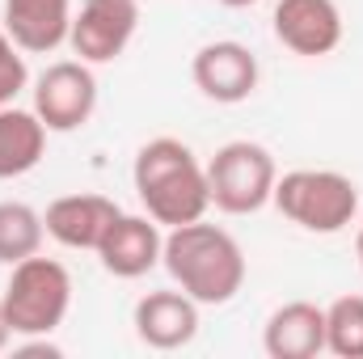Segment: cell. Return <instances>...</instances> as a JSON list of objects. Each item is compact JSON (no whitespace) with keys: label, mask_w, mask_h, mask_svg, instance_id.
Instances as JSON below:
<instances>
[{"label":"cell","mask_w":363,"mask_h":359,"mask_svg":"<svg viewBox=\"0 0 363 359\" xmlns=\"http://www.w3.org/2000/svg\"><path fill=\"white\" fill-rule=\"evenodd\" d=\"M135 194L144 203V211L157 224H190L203 220V211L211 207V190H207V165H199V157L174 140V136H157L135 153Z\"/></svg>","instance_id":"cell-1"},{"label":"cell","mask_w":363,"mask_h":359,"mask_svg":"<svg viewBox=\"0 0 363 359\" xmlns=\"http://www.w3.org/2000/svg\"><path fill=\"white\" fill-rule=\"evenodd\" d=\"M161 263L174 275V283L199 304H228L245 283V254L233 241V233L203 220L169 228Z\"/></svg>","instance_id":"cell-2"},{"label":"cell","mask_w":363,"mask_h":359,"mask_svg":"<svg viewBox=\"0 0 363 359\" xmlns=\"http://www.w3.org/2000/svg\"><path fill=\"white\" fill-rule=\"evenodd\" d=\"M0 309H4V321L13 334L47 338L64 326V317L72 309V275L55 258L30 254L13 267L4 296H0Z\"/></svg>","instance_id":"cell-3"},{"label":"cell","mask_w":363,"mask_h":359,"mask_svg":"<svg viewBox=\"0 0 363 359\" xmlns=\"http://www.w3.org/2000/svg\"><path fill=\"white\" fill-rule=\"evenodd\" d=\"M271 203L304 233H342L359 211V186L338 170H291L274 178Z\"/></svg>","instance_id":"cell-4"},{"label":"cell","mask_w":363,"mask_h":359,"mask_svg":"<svg viewBox=\"0 0 363 359\" xmlns=\"http://www.w3.org/2000/svg\"><path fill=\"white\" fill-rule=\"evenodd\" d=\"M274 157L254 140H233L207 161V190L211 203L228 216H254L274 194Z\"/></svg>","instance_id":"cell-5"},{"label":"cell","mask_w":363,"mask_h":359,"mask_svg":"<svg viewBox=\"0 0 363 359\" xmlns=\"http://www.w3.org/2000/svg\"><path fill=\"white\" fill-rule=\"evenodd\" d=\"M97 110V81L85 60H60L34 81V114L47 131H77Z\"/></svg>","instance_id":"cell-6"},{"label":"cell","mask_w":363,"mask_h":359,"mask_svg":"<svg viewBox=\"0 0 363 359\" xmlns=\"http://www.w3.org/2000/svg\"><path fill=\"white\" fill-rule=\"evenodd\" d=\"M140 26V0H85L72 13L68 43L85 64H110L127 51Z\"/></svg>","instance_id":"cell-7"},{"label":"cell","mask_w":363,"mask_h":359,"mask_svg":"<svg viewBox=\"0 0 363 359\" xmlns=\"http://www.w3.org/2000/svg\"><path fill=\"white\" fill-rule=\"evenodd\" d=\"M190 77H194L203 97H211L220 106H237L258 89V55L245 43H233V38L207 43V47H199V55L190 64Z\"/></svg>","instance_id":"cell-8"},{"label":"cell","mask_w":363,"mask_h":359,"mask_svg":"<svg viewBox=\"0 0 363 359\" xmlns=\"http://www.w3.org/2000/svg\"><path fill=\"white\" fill-rule=\"evenodd\" d=\"M274 38L296 55H330L342 43V13L334 0H279L274 4Z\"/></svg>","instance_id":"cell-9"},{"label":"cell","mask_w":363,"mask_h":359,"mask_svg":"<svg viewBox=\"0 0 363 359\" xmlns=\"http://www.w3.org/2000/svg\"><path fill=\"white\" fill-rule=\"evenodd\" d=\"M161 250H165V237L157 228L152 216H118L110 224V233L101 237L97 245V258L101 267L110 270L114 279H140L161 263Z\"/></svg>","instance_id":"cell-10"},{"label":"cell","mask_w":363,"mask_h":359,"mask_svg":"<svg viewBox=\"0 0 363 359\" xmlns=\"http://www.w3.org/2000/svg\"><path fill=\"white\" fill-rule=\"evenodd\" d=\"M123 216V207L106 194H64L47 207L43 224H47V237H55L60 245L68 250H93L101 245V237L110 233V224Z\"/></svg>","instance_id":"cell-11"},{"label":"cell","mask_w":363,"mask_h":359,"mask_svg":"<svg viewBox=\"0 0 363 359\" xmlns=\"http://www.w3.org/2000/svg\"><path fill=\"white\" fill-rule=\"evenodd\" d=\"M135 334L152 351H178L199 334V300L186 292H148L135 304Z\"/></svg>","instance_id":"cell-12"},{"label":"cell","mask_w":363,"mask_h":359,"mask_svg":"<svg viewBox=\"0 0 363 359\" xmlns=\"http://www.w3.org/2000/svg\"><path fill=\"white\" fill-rule=\"evenodd\" d=\"M262 347L271 359H313L325 351V309L313 300H291L274 309L262 330Z\"/></svg>","instance_id":"cell-13"},{"label":"cell","mask_w":363,"mask_h":359,"mask_svg":"<svg viewBox=\"0 0 363 359\" xmlns=\"http://www.w3.org/2000/svg\"><path fill=\"white\" fill-rule=\"evenodd\" d=\"M4 30L21 51L47 55L68 43L72 4L68 0H4Z\"/></svg>","instance_id":"cell-14"},{"label":"cell","mask_w":363,"mask_h":359,"mask_svg":"<svg viewBox=\"0 0 363 359\" xmlns=\"http://www.w3.org/2000/svg\"><path fill=\"white\" fill-rule=\"evenodd\" d=\"M47 153V123L34 110L0 106V182L30 174Z\"/></svg>","instance_id":"cell-15"},{"label":"cell","mask_w":363,"mask_h":359,"mask_svg":"<svg viewBox=\"0 0 363 359\" xmlns=\"http://www.w3.org/2000/svg\"><path fill=\"white\" fill-rule=\"evenodd\" d=\"M43 237H47V224L30 203H17V199L0 203V263L4 267H17L21 258L38 254Z\"/></svg>","instance_id":"cell-16"},{"label":"cell","mask_w":363,"mask_h":359,"mask_svg":"<svg viewBox=\"0 0 363 359\" xmlns=\"http://www.w3.org/2000/svg\"><path fill=\"white\" fill-rule=\"evenodd\" d=\"M325 351L338 359H363V296H338L325 309Z\"/></svg>","instance_id":"cell-17"},{"label":"cell","mask_w":363,"mask_h":359,"mask_svg":"<svg viewBox=\"0 0 363 359\" xmlns=\"http://www.w3.org/2000/svg\"><path fill=\"white\" fill-rule=\"evenodd\" d=\"M21 47L9 38V30L0 26V106H9L17 93L26 89V81H30V72H26V60L17 55Z\"/></svg>","instance_id":"cell-18"},{"label":"cell","mask_w":363,"mask_h":359,"mask_svg":"<svg viewBox=\"0 0 363 359\" xmlns=\"http://www.w3.org/2000/svg\"><path fill=\"white\" fill-rule=\"evenodd\" d=\"M9 338H13V330H9V321H4V309H0V351L9 347Z\"/></svg>","instance_id":"cell-19"},{"label":"cell","mask_w":363,"mask_h":359,"mask_svg":"<svg viewBox=\"0 0 363 359\" xmlns=\"http://www.w3.org/2000/svg\"><path fill=\"white\" fill-rule=\"evenodd\" d=\"M220 4H228V9H250V4H258V0H220Z\"/></svg>","instance_id":"cell-20"},{"label":"cell","mask_w":363,"mask_h":359,"mask_svg":"<svg viewBox=\"0 0 363 359\" xmlns=\"http://www.w3.org/2000/svg\"><path fill=\"white\" fill-rule=\"evenodd\" d=\"M355 254H359V270H363V228H359V237H355Z\"/></svg>","instance_id":"cell-21"}]
</instances>
